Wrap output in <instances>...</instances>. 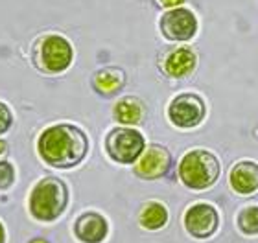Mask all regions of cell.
I'll use <instances>...</instances> for the list:
<instances>
[{"mask_svg":"<svg viewBox=\"0 0 258 243\" xmlns=\"http://www.w3.org/2000/svg\"><path fill=\"white\" fill-rule=\"evenodd\" d=\"M37 153L44 164L57 170H70L81 164L87 157L89 138L78 125H50L39 135Z\"/></svg>","mask_w":258,"mask_h":243,"instance_id":"obj_1","label":"cell"},{"mask_svg":"<svg viewBox=\"0 0 258 243\" xmlns=\"http://www.w3.org/2000/svg\"><path fill=\"white\" fill-rule=\"evenodd\" d=\"M69 206V186L59 177H43L32 188L28 208L33 219L52 223Z\"/></svg>","mask_w":258,"mask_h":243,"instance_id":"obj_2","label":"cell"},{"mask_svg":"<svg viewBox=\"0 0 258 243\" xmlns=\"http://www.w3.org/2000/svg\"><path fill=\"white\" fill-rule=\"evenodd\" d=\"M74 48L69 39L57 33H44L33 43L32 61L44 74H61L72 65Z\"/></svg>","mask_w":258,"mask_h":243,"instance_id":"obj_3","label":"cell"},{"mask_svg":"<svg viewBox=\"0 0 258 243\" xmlns=\"http://www.w3.org/2000/svg\"><path fill=\"white\" fill-rule=\"evenodd\" d=\"M220 172V160L209 149H192L179 162L181 183L190 190H207L214 186Z\"/></svg>","mask_w":258,"mask_h":243,"instance_id":"obj_4","label":"cell"},{"mask_svg":"<svg viewBox=\"0 0 258 243\" xmlns=\"http://www.w3.org/2000/svg\"><path fill=\"white\" fill-rule=\"evenodd\" d=\"M144 149V135L127 125L114 127L105 136V151L118 164H135Z\"/></svg>","mask_w":258,"mask_h":243,"instance_id":"obj_5","label":"cell"},{"mask_svg":"<svg viewBox=\"0 0 258 243\" xmlns=\"http://www.w3.org/2000/svg\"><path fill=\"white\" fill-rule=\"evenodd\" d=\"M207 116V105L199 94L183 92L170 102L168 107V118L179 129H192L203 124Z\"/></svg>","mask_w":258,"mask_h":243,"instance_id":"obj_6","label":"cell"},{"mask_svg":"<svg viewBox=\"0 0 258 243\" xmlns=\"http://www.w3.org/2000/svg\"><path fill=\"white\" fill-rule=\"evenodd\" d=\"M159 28H161L162 35L168 41H190L196 37L198 33V19L194 15V11L188 8H173V10H166L162 13L161 21H159Z\"/></svg>","mask_w":258,"mask_h":243,"instance_id":"obj_7","label":"cell"},{"mask_svg":"<svg viewBox=\"0 0 258 243\" xmlns=\"http://www.w3.org/2000/svg\"><path fill=\"white\" fill-rule=\"evenodd\" d=\"M184 228L196 239L212 238L220 228V214L210 203H196L184 212Z\"/></svg>","mask_w":258,"mask_h":243,"instance_id":"obj_8","label":"cell"},{"mask_svg":"<svg viewBox=\"0 0 258 243\" xmlns=\"http://www.w3.org/2000/svg\"><path fill=\"white\" fill-rule=\"evenodd\" d=\"M170 166H172V155L166 147L161 144H150L146 146L139 160L135 162L133 172L137 177L144 181H155L164 177L170 172Z\"/></svg>","mask_w":258,"mask_h":243,"instance_id":"obj_9","label":"cell"},{"mask_svg":"<svg viewBox=\"0 0 258 243\" xmlns=\"http://www.w3.org/2000/svg\"><path fill=\"white\" fill-rule=\"evenodd\" d=\"M109 234V223L100 212H83L74 221V236L81 243H103Z\"/></svg>","mask_w":258,"mask_h":243,"instance_id":"obj_10","label":"cell"},{"mask_svg":"<svg viewBox=\"0 0 258 243\" xmlns=\"http://www.w3.org/2000/svg\"><path fill=\"white\" fill-rule=\"evenodd\" d=\"M196 65H198V57L194 54V50L188 46H177L164 55L162 72L173 79H183L196 70Z\"/></svg>","mask_w":258,"mask_h":243,"instance_id":"obj_11","label":"cell"},{"mask_svg":"<svg viewBox=\"0 0 258 243\" xmlns=\"http://www.w3.org/2000/svg\"><path fill=\"white\" fill-rule=\"evenodd\" d=\"M229 183L236 194H254L258 190V164L253 160H242L234 164L229 173Z\"/></svg>","mask_w":258,"mask_h":243,"instance_id":"obj_12","label":"cell"},{"mask_svg":"<svg viewBox=\"0 0 258 243\" xmlns=\"http://www.w3.org/2000/svg\"><path fill=\"white\" fill-rule=\"evenodd\" d=\"M144 114H146L144 103L135 96H125L114 103L113 118L116 120L120 125H127V127L139 125L140 122L144 120Z\"/></svg>","mask_w":258,"mask_h":243,"instance_id":"obj_13","label":"cell"},{"mask_svg":"<svg viewBox=\"0 0 258 243\" xmlns=\"http://www.w3.org/2000/svg\"><path fill=\"white\" fill-rule=\"evenodd\" d=\"M92 85L102 96H114L125 85V72L116 66H107L98 70L92 77Z\"/></svg>","mask_w":258,"mask_h":243,"instance_id":"obj_14","label":"cell"},{"mask_svg":"<svg viewBox=\"0 0 258 243\" xmlns=\"http://www.w3.org/2000/svg\"><path fill=\"white\" fill-rule=\"evenodd\" d=\"M168 219H170L168 208L162 205L161 201H148L140 206L139 223L140 227L146 228V230H161V228L166 227Z\"/></svg>","mask_w":258,"mask_h":243,"instance_id":"obj_15","label":"cell"},{"mask_svg":"<svg viewBox=\"0 0 258 243\" xmlns=\"http://www.w3.org/2000/svg\"><path fill=\"white\" fill-rule=\"evenodd\" d=\"M238 230L245 236H258V206H245L236 217Z\"/></svg>","mask_w":258,"mask_h":243,"instance_id":"obj_16","label":"cell"},{"mask_svg":"<svg viewBox=\"0 0 258 243\" xmlns=\"http://www.w3.org/2000/svg\"><path fill=\"white\" fill-rule=\"evenodd\" d=\"M13 183H15V168L11 162L2 160L0 162V190L2 192L10 190Z\"/></svg>","mask_w":258,"mask_h":243,"instance_id":"obj_17","label":"cell"},{"mask_svg":"<svg viewBox=\"0 0 258 243\" xmlns=\"http://www.w3.org/2000/svg\"><path fill=\"white\" fill-rule=\"evenodd\" d=\"M13 124V114H11L10 107L4 102H0V135L8 133Z\"/></svg>","mask_w":258,"mask_h":243,"instance_id":"obj_18","label":"cell"},{"mask_svg":"<svg viewBox=\"0 0 258 243\" xmlns=\"http://www.w3.org/2000/svg\"><path fill=\"white\" fill-rule=\"evenodd\" d=\"M157 4L164 8V10H173V8H181V4H184V0H155Z\"/></svg>","mask_w":258,"mask_h":243,"instance_id":"obj_19","label":"cell"},{"mask_svg":"<svg viewBox=\"0 0 258 243\" xmlns=\"http://www.w3.org/2000/svg\"><path fill=\"white\" fill-rule=\"evenodd\" d=\"M8 153H10V146H8V142L0 138V162L6 160V157H8Z\"/></svg>","mask_w":258,"mask_h":243,"instance_id":"obj_20","label":"cell"},{"mask_svg":"<svg viewBox=\"0 0 258 243\" xmlns=\"http://www.w3.org/2000/svg\"><path fill=\"white\" fill-rule=\"evenodd\" d=\"M0 243H6V228L2 221H0Z\"/></svg>","mask_w":258,"mask_h":243,"instance_id":"obj_21","label":"cell"},{"mask_svg":"<svg viewBox=\"0 0 258 243\" xmlns=\"http://www.w3.org/2000/svg\"><path fill=\"white\" fill-rule=\"evenodd\" d=\"M30 243H48L46 239H43V238H35V239H32Z\"/></svg>","mask_w":258,"mask_h":243,"instance_id":"obj_22","label":"cell"}]
</instances>
